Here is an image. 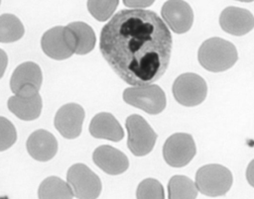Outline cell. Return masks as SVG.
I'll list each match as a JSON object with an SVG mask.
<instances>
[{
	"label": "cell",
	"mask_w": 254,
	"mask_h": 199,
	"mask_svg": "<svg viewBox=\"0 0 254 199\" xmlns=\"http://www.w3.org/2000/svg\"><path fill=\"white\" fill-rule=\"evenodd\" d=\"M172 46L167 25L145 9L119 11L100 33L102 56L123 81L134 86L149 85L165 73Z\"/></svg>",
	"instance_id": "1"
},
{
	"label": "cell",
	"mask_w": 254,
	"mask_h": 199,
	"mask_svg": "<svg viewBox=\"0 0 254 199\" xmlns=\"http://www.w3.org/2000/svg\"><path fill=\"white\" fill-rule=\"evenodd\" d=\"M200 65L211 72H221L232 67L238 59L237 50L233 44L221 38L204 41L197 52Z\"/></svg>",
	"instance_id": "2"
},
{
	"label": "cell",
	"mask_w": 254,
	"mask_h": 199,
	"mask_svg": "<svg viewBox=\"0 0 254 199\" xmlns=\"http://www.w3.org/2000/svg\"><path fill=\"white\" fill-rule=\"evenodd\" d=\"M232 182L231 171L227 167L216 163L201 166L195 174V184L198 191L209 197L226 194Z\"/></svg>",
	"instance_id": "3"
},
{
	"label": "cell",
	"mask_w": 254,
	"mask_h": 199,
	"mask_svg": "<svg viewBox=\"0 0 254 199\" xmlns=\"http://www.w3.org/2000/svg\"><path fill=\"white\" fill-rule=\"evenodd\" d=\"M124 101L148 114L156 115L161 113L166 107V95L158 85H142L130 87L123 92Z\"/></svg>",
	"instance_id": "4"
},
{
	"label": "cell",
	"mask_w": 254,
	"mask_h": 199,
	"mask_svg": "<svg viewBox=\"0 0 254 199\" xmlns=\"http://www.w3.org/2000/svg\"><path fill=\"white\" fill-rule=\"evenodd\" d=\"M125 126L128 132L127 146L130 151L137 156L148 154L153 149L157 140V134L152 127L140 115L129 116Z\"/></svg>",
	"instance_id": "5"
},
{
	"label": "cell",
	"mask_w": 254,
	"mask_h": 199,
	"mask_svg": "<svg viewBox=\"0 0 254 199\" xmlns=\"http://www.w3.org/2000/svg\"><path fill=\"white\" fill-rule=\"evenodd\" d=\"M175 99L183 106L192 107L203 102L207 94L204 79L195 73H184L177 77L173 84Z\"/></svg>",
	"instance_id": "6"
},
{
	"label": "cell",
	"mask_w": 254,
	"mask_h": 199,
	"mask_svg": "<svg viewBox=\"0 0 254 199\" xmlns=\"http://www.w3.org/2000/svg\"><path fill=\"white\" fill-rule=\"evenodd\" d=\"M66 180L76 198H97L101 192L99 177L83 163L71 165L67 170Z\"/></svg>",
	"instance_id": "7"
},
{
	"label": "cell",
	"mask_w": 254,
	"mask_h": 199,
	"mask_svg": "<svg viewBox=\"0 0 254 199\" xmlns=\"http://www.w3.org/2000/svg\"><path fill=\"white\" fill-rule=\"evenodd\" d=\"M196 148L192 137L185 133L170 136L163 147L165 161L173 167L187 165L195 155Z\"/></svg>",
	"instance_id": "8"
},
{
	"label": "cell",
	"mask_w": 254,
	"mask_h": 199,
	"mask_svg": "<svg viewBox=\"0 0 254 199\" xmlns=\"http://www.w3.org/2000/svg\"><path fill=\"white\" fill-rule=\"evenodd\" d=\"M43 81L41 68L32 61L21 63L14 70L10 87L15 95L23 97H31L39 93Z\"/></svg>",
	"instance_id": "9"
},
{
	"label": "cell",
	"mask_w": 254,
	"mask_h": 199,
	"mask_svg": "<svg viewBox=\"0 0 254 199\" xmlns=\"http://www.w3.org/2000/svg\"><path fill=\"white\" fill-rule=\"evenodd\" d=\"M161 15L165 23L176 34L188 32L193 22L192 9L184 0H168L162 7Z\"/></svg>",
	"instance_id": "10"
},
{
	"label": "cell",
	"mask_w": 254,
	"mask_h": 199,
	"mask_svg": "<svg viewBox=\"0 0 254 199\" xmlns=\"http://www.w3.org/2000/svg\"><path fill=\"white\" fill-rule=\"evenodd\" d=\"M83 119V108L76 103H67L59 109L55 116L54 124L64 138L70 140L80 135Z\"/></svg>",
	"instance_id": "11"
},
{
	"label": "cell",
	"mask_w": 254,
	"mask_h": 199,
	"mask_svg": "<svg viewBox=\"0 0 254 199\" xmlns=\"http://www.w3.org/2000/svg\"><path fill=\"white\" fill-rule=\"evenodd\" d=\"M219 25L230 35L243 36L254 28V16L246 9L230 6L221 12Z\"/></svg>",
	"instance_id": "12"
},
{
	"label": "cell",
	"mask_w": 254,
	"mask_h": 199,
	"mask_svg": "<svg viewBox=\"0 0 254 199\" xmlns=\"http://www.w3.org/2000/svg\"><path fill=\"white\" fill-rule=\"evenodd\" d=\"M92 159L101 170L111 175L121 174L129 166L127 156L111 146H100L95 149Z\"/></svg>",
	"instance_id": "13"
},
{
	"label": "cell",
	"mask_w": 254,
	"mask_h": 199,
	"mask_svg": "<svg viewBox=\"0 0 254 199\" xmlns=\"http://www.w3.org/2000/svg\"><path fill=\"white\" fill-rule=\"evenodd\" d=\"M41 46L49 57L57 60L66 59L74 53L66 41L64 27L62 26L48 30L42 37Z\"/></svg>",
	"instance_id": "14"
},
{
	"label": "cell",
	"mask_w": 254,
	"mask_h": 199,
	"mask_svg": "<svg viewBox=\"0 0 254 199\" xmlns=\"http://www.w3.org/2000/svg\"><path fill=\"white\" fill-rule=\"evenodd\" d=\"M27 150L36 160L48 161L58 151V142L54 135L46 130H37L27 140Z\"/></svg>",
	"instance_id": "15"
},
{
	"label": "cell",
	"mask_w": 254,
	"mask_h": 199,
	"mask_svg": "<svg viewBox=\"0 0 254 199\" xmlns=\"http://www.w3.org/2000/svg\"><path fill=\"white\" fill-rule=\"evenodd\" d=\"M89 133L93 138L119 142L124 137V131L115 117L106 112L95 115L89 124Z\"/></svg>",
	"instance_id": "16"
},
{
	"label": "cell",
	"mask_w": 254,
	"mask_h": 199,
	"mask_svg": "<svg viewBox=\"0 0 254 199\" xmlns=\"http://www.w3.org/2000/svg\"><path fill=\"white\" fill-rule=\"evenodd\" d=\"M42 107V98L39 93L31 97L15 95L11 96L8 100L9 110L19 119L24 121L37 119L41 114Z\"/></svg>",
	"instance_id": "17"
},
{
	"label": "cell",
	"mask_w": 254,
	"mask_h": 199,
	"mask_svg": "<svg viewBox=\"0 0 254 199\" xmlns=\"http://www.w3.org/2000/svg\"><path fill=\"white\" fill-rule=\"evenodd\" d=\"M39 198H72L73 191L68 184L57 176L46 178L39 186Z\"/></svg>",
	"instance_id": "18"
},
{
	"label": "cell",
	"mask_w": 254,
	"mask_h": 199,
	"mask_svg": "<svg viewBox=\"0 0 254 199\" xmlns=\"http://www.w3.org/2000/svg\"><path fill=\"white\" fill-rule=\"evenodd\" d=\"M67 26L74 34L76 42L75 53L82 55L90 52L93 50L96 42L95 34L91 27L83 22H72Z\"/></svg>",
	"instance_id": "19"
},
{
	"label": "cell",
	"mask_w": 254,
	"mask_h": 199,
	"mask_svg": "<svg viewBox=\"0 0 254 199\" xmlns=\"http://www.w3.org/2000/svg\"><path fill=\"white\" fill-rule=\"evenodd\" d=\"M25 33L21 21L12 14H3L0 17V42L13 43L20 40Z\"/></svg>",
	"instance_id": "20"
},
{
	"label": "cell",
	"mask_w": 254,
	"mask_h": 199,
	"mask_svg": "<svg viewBox=\"0 0 254 199\" xmlns=\"http://www.w3.org/2000/svg\"><path fill=\"white\" fill-rule=\"evenodd\" d=\"M169 198H195L197 196L196 184L184 175L173 176L168 184Z\"/></svg>",
	"instance_id": "21"
},
{
	"label": "cell",
	"mask_w": 254,
	"mask_h": 199,
	"mask_svg": "<svg viewBox=\"0 0 254 199\" xmlns=\"http://www.w3.org/2000/svg\"><path fill=\"white\" fill-rule=\"evenodd\" d=\"M119 0H87L89 13L99 22L108 20L116 10Z\"/></svg>",
	"instance_id": "22"
},
{
	"label": "cell",
	"mask_w": 254,
	"mask_h": 199,
	"mask_svg": "<svg viewBox=\"0 0 254 199\" xmlns=\"http://www.w3.org/2000/svg\"><path fill=\"white\" fill-rule=\"evenodd\" d=\"M137 198H165L163 185L154 178H147L140 182L136 193Z\"/></svg>",
	"instance_id": "23"
},
{
	"label": "cell",
	"mask_w": 254,
	"mask_h": 199,
	"mask_svg": "<svg viewBox=\"0 0 254 199\" xmlns=\"http://www.w3.org/2000/svg\"><path fill=\"white\" fill-rule=\"evenodd\" d=\"M17 134L13 124L6 118H0V149H9L16 142Z\"/></svg>",
	"instance_id": "24"
},
{
	"label": "cell",
	"mask_w": 254,
	"mask_h": 199,
	"mask_svg": "<svg viewBox=\"0 0 254 199\" xmlns=\"http://www.w3.org/2000/svg\"><path fill=\"white\" fill-rule=\"evenodd\" d=\"M155 0H123V3L128 8H147L151 6Z\"/></svg>",
	"instance_id": "25"
},
{
	"label": "cell",
	"mask_w": 254,
	"mask_h": 199,
	"mask_svg": "<svg viewBox=\"0 0 254 199\" xmlns=\"http://www.w3.org/2000/svg\"><path fill=\"white\" fill-rule=\"evenodd\" d=\"M246 179L248 183L254 187V159H252L246 169Z\"/></svg>",
	"instance_id": "26"
},
{
	"label": "cell",
	"mask_w": 254,
	"mask_h": 199,
	"mask_svg": "<svg viewBox=\"0 0 254 199\" xmlns=\"http://www.w3.org/2000/svg\"><path fill=\"white\" fill-rule=\"evenodd\" d=\"M0 53H1V59H2V70H1V76L3 75V72H4V68H5V61L3 60L4 59V51L3 50H1L0 51Z\"/></svg>",
	"instance_id": "27"
},
{
	"label": "cell",
	"mask_w": 254,
	"mask_h": 199,
	"mask_svg": "<svg viewBox=\"0 0 254 199\" xmlns=\"http://www.w3.org/2000/svg\"><path fill=\"white\" fill-rule=\"evenodd\" d=\"M237 1H240V2H252L254 0H237Z\"/></svg>",
	"instance_id": "28"
}]
</instances>
